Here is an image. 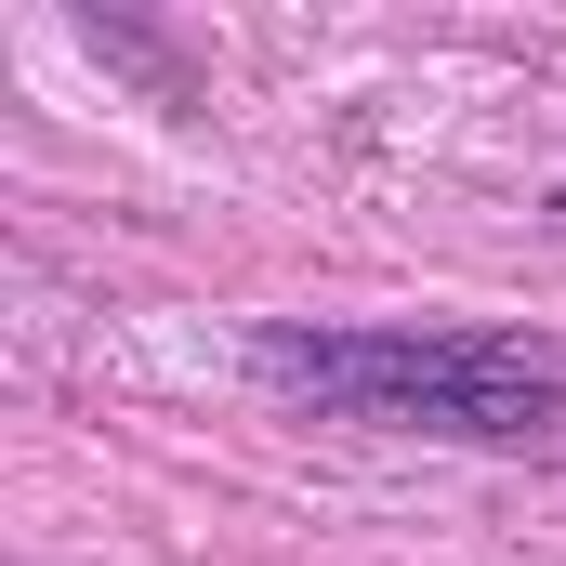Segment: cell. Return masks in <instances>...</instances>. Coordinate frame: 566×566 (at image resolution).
<instances>
[{
	"instance_id": "cell-1",
	"label": "cell",
	"mask_w": 566,
	"mask_h": 566,
	"mask_svg": "<svg viewBox=\"0 0 566 566\" xmlns=\"http://www.w3.org/2000/svg\"><path fill=\"white\" fill-rule=\"evenodd\" d=\"M251 369L303 409L396 422V434H488V448L566 434V369L501 329H264Z\"/></svg>"
}]
</instances>
